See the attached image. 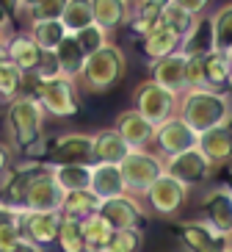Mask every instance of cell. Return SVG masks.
Segmentation results:
<instances>
[{"label": "cell", "instance_id": "cell-1", "mask_svg": "<svg viewBox=\"0 0 232 252\" xmlns=\"http://www.w3.org/2000/svg\"><path fill=\"white\" fill-rule=\"evenodd\" d=\"M177 117H180L191 130L205 133L210 127H221V125L230 122L232 105H230V97L221 94V92L185 89L177 97Z\"/></svg>", "mask_w": 232, "mask_h": 252}, {"label": "cell", "instance_id": "cell-2", "mask_svg": "<svg viewBox=\"0 0 232 252\" xmlns=\"http://www.w3.org/2000/svg\"><path fill=\"white\" fill-rule=\"evenodd\" d=\"M6 125L11 133V150L25 153L42 139V127H45V108L39 105V100L28 92L14 97L6 108Z\"/></svg>", "mask_w": 232, "mask_h": 252}, {"label": "cell", "instance_id": "cell-3", "mask_svg": "<svg viewBox=\"0 0 232 252\" xmlns=\"http://www.w3.org/2000/svg\"><path fill=\"white\" fill-rule=\"evenodd\" d=\"M125 72H128L125 53L116 45H105L103 50H97L94 56L86 59L80 78H83V83H86L89 92H108L113 86H119Z\"/></svg>", "mask_w": 232, "mask_h": 252}, {"label": "cell", "instance_id": "cell-4", "mask_svg": "<svg viewBox=\"0 0 232 252\" xmlns=\"http://www.w3.org/2000/svg\"><path fill=\"white\" fill-rule=\"evenodd\" d=\"M33 94L39 100V105L45 108V114H52L58 119H69L80 114V97H77V86L75 81H69L64 75L50 78V81H33Z\"/></svg>", "mask_w": 232, "mask_h": 252}, {"label": "cell", "instance_id": "cell-5", "mask_svg": "<svg viewBox=\"0 0 232 252\" xmlns=\"http://www.w3.org/2000/svg\"><path fill=\"white\" fill-rule=\"evenodd\" d=\"M119 172L128 194H147V189L163 175V158L150 150H130L119 163Z\"/></svg>", "mask_w": 232, "mask_h": 252}, {"label": "cell", "instance_id": "cell-6", "mask_svg": "<svg viewBox=\"0 0 232 252\" xmlns=\"http://www.w3.org/2000/svg\"><path fill=\"white\" fill-rule=\"evenodd\" d=\"M133 111H138L152 127H157L177 114V94L160 89L155 81H144L133 94Z\"/></svg>", "mask_w": 232, "mask_h": 252}, {"label": "cell", "instance_id": "cell-7", "mask_svg": "<svg viewBox=\"0 0 232 252\" xmlns=\"http://www.w3.org/2000/svg\"><path fill=\"white\" fill-rule=\"evenodd\" d=\"M45 169V163L39 161H28L20 166H8L0 175V205L11 208L17 216L25 211V194H28L30 183L36 180V175Z\"/></svg>", "mask_w": 232, "mask_h": 252}, {"label": "cell", "instance_id": "cell-8", "mask_svg": "<svg viewBox=\"0 0 232 252\" xmlns=\"http://www.w3.org/2000/svg\"><path fill=\"white\" fill-rule=\"evenodd\" d=\"M69 163H75V166H91L94 163L89 133H64L50 139L45 166H69Z\"/></svg>", "mask_w": 232, "mask_h": 252}, {"label": "cell", "instance_id": "cell-9", "mask_svg": "<svg viewBox=\"0 0 232 252\" xmlns=\"http://www.w3.org/2000/svg\"><path fill=\"white\" fill-rule=\"evenodd\" d=\"M196 141H199V133L191 130L177 114L169 117L166 122H160V125L155 127V136H152V144L157 147L160 158H172V156L185 153V150H194Z\"/></svg>", "mask_w": 232, "mask_h": 252}, {"label": "cell", "instance_id": "cell-10", "mask_svg": "<svg viewBox=\"0 0 232 252\" xmlns=\"http://www.w3.org/2000/svg\"><path fill=\"white\" fill-rule=\"evenodd\" d=\"M163 172L172 175L174 180H180L182 186H196V183H205L213 172V163L199 153V147L194 150H185L180 156H172V158H163Z\"/></svg>", "mask_w": 232, "mask_h": 252}, {"label": "cell", "instance_id": "cell-11", "mask_svg": "<svg viewBox=\"0 0 232 252\" xmlns=\"http://www.w3.org/2000/svg\"><path fill=\"white\" fill-rule=\"evenodd\" d=\"M61 219H64V216H61L58 211H23V214L17 216V222L23 227V236L28 238L30 244L42 247V250L55 244Z\"/></svg>", "mask_w": 232, "mask_h": 252}, {"label": "cell", "instance_id": "cell-12", "mask_svg": "<svg viewBox=\"0 0 232 252\" xmlns=\"http://www.w3.org/2000/svg\"><path fill=\"white\" fill-rule=\"evenodd\" d=\"M144 197L150 200V205H152L155 214L174 216L182 205H185V200H188V186H182L180 180H174L172 175H166V172H163V175H160V178L147 189Z\"/></svg>", "mask_w": 232, "mask_h": 252}, {"label": "cell", "instance_id": "cell-13", "mask_svg": "<svg viewBox=\"0 0 232 252\" xmlns=\"http://www.w3.org/2000/svg\"><path fill=\"white\" fill-rule=\"evenodd\" d=\"M97 214L105 219V224L116 233V230H133L144 224V208L141 202L125 194V197H113V200L100 202Z\"/></svg>", "mask_w": 232, "mask_h": 252}, {"label": "cell", "instance_id": "cell-14", "mask_svg": "<svg viewBox=\"0 0 232 252\" xmlns=\"http://www.w3.org/2000/svg\"><path fill=\"white\" fill-rule=\"evenodd\" d=\"M61 200H64V191L55 186L50 169L45 166L25 194V211H58L61 214Z\"/></svg>", "mask_w": 232, "mask_h": 252}, {"label": "cell", "instance_id": "cell-15", "mask_svg": "<svg viewBox=\"0 0 232 252\" xmlns=\"http://www.w3.org/2000/svg\"><path fill=\"white\" fill-rule=\"evenodd\" d=\"M113 130L119 133V139L125 141L130 150H147L152 144V136H155V127H152L138 111H133V108H128V111H122L119 117H116Z\"/></svg>", "mask_w": 232, "mask_h": 252}, {"label": "cell", "instance_id": "cell-16", "mask_svg": "<svg viewBox=\"0 0 232 252\" xmlns=\"http://www.w3.org/2000/svg\"><path fill=\"white\" fill-rule=\"evenodd\" d=\"M205 219L207 227L221 238H232V194L227 189H216L205 200Z\"/></svg>", "mask_w": 232, "mask_h": 252}, {"label": "cell", "instance_id": "cell-17", "mask_svg": "<svg viewBox=\"0 0 232 252\" xmlns=\"http://www.w3.org/2000/svg\"><path fill=\"white\" fill-rule=\"evenodd\" d=\"M174 230H177V236H180L182 247L188 252H224L230 247L227 244L230 238L216 236L205 222H185V224H177Z\"/></svg>", "mask_w": 232, "mask_h": 252}, {"label": "cell", "instance_id": "cell-18", "mask_svg": "<svg viewBox=\"0 0 232 252\" xmlns=\"http://www.w3.org/2000/svg\"><path fill=\"white\" fill-rule=\"evenodd\" d=\"M89 191L97 197L100 202L113 200V197H125V180L116 163H91V180H89Z\"/></svg>", "mask_w": 232, "mask_h": 252}, {"label": "cell", "instance_id": "cell-19", "mask_svg": "<svg viewBox=\"0 0 232 252\" xmlns=\"http://www.w3.org/2000/svg\"><path fill=\"white\" fill-rule=\"evenodd\" d=\"M152 81L160 89L180 97L185 92V56L182 53H172V56L155 61L152 64Z\"/></svg>", "mask_w": 232, "mask_h": 252}, {"label": "cell", "instance_id": "cell-20", "mask_svg": "<svg viewBox=\"0 0 232 252\" xmlns=\"http://www.w3.org/2000/svg\"><path fill=\"white\" fill-rule=\"evenodd\" d=\"M196 147H199V153H202L213 166H224L232 158V130L227 125L210 127V130L199 133Z\"/></svg>", "mask_w": 232, "mask_h": 252}, {"label": "cell", "instance_id": "cell-21", "mask_svg": "<svg viewBox=\"0 0 232 252\" xmlns=\"http://www.w3.org/2000/svg\"><path fill=\"white\" fill-rule=\"evenodd\" d=\"M180 42H182V39L177 36L174 31L163 28V25H155L147 36L138 39V50H141V56L147 61L155 64V61L172 56V53H180ZM152 64H150V67H152Z\"/></svg>", "mask_w": 232, "mask_h": 252}, {"label": "cell", "instance_id": "cell-22", "mask_svg": "<svg viewBox=\"0 0 232 252\" xmlns=\"http://www.w3.org/2000/svg\"><path fill=\"white\" fill-rule=\"evenodd\" d=\"M91 6V20L97 28H103L105 33L122 28L130 20V3L128 0H89Z\"/></svg>", "mask_w": 232, "mask_h": 252}, {"label": "cell", "instance_id": "cell-23", "mask_svg": "<svg viewBox=\"0 0 232 252\" xmlns=\"http://www.w3.org/2000/svg\"><path fill=\"white\" fill-rule=\"evenodd\" d=\"M130 153V147L119 139L116 130H97L91 136V156H94V163H116L119 166L125 161V156Z\"/></svg>", "mask_w": 232, "mask_h": 252}, {"label": "cell", "instance_id": "cell-24", "mask_svg": "<svg viewBox=\"0 0 232 252\" xmlns=\"http://www.w3.org/2000/svg\"><path fill=\"white\" fill-rule=\"evenodd\" d=\"M172 0H133V17H130V31L141 39L147 36L155 25H160V17H163L166 6Z\"/></svg>", "mask_w": 232, "mask_h": 252}, {"label": "cell", "instance_id": "cell-25", "mask_svg": "<svg viewBox=\"0 0 232 252\" xmlns=\"http://www.w3.org/2000/svg\"><path fill=\"white\" fill-rule=\"evenodd\" d=\"M39 56H42V50L33 45V39H30L28 33H14V36H8V42H6V59L11 61V64H14L23 75H30L33 69H36Z\"/></svg>", "mask_w": 232, "mask_h": 252}, {"label": "cell", "instance_id": "cell-26", "mask_svg": "<svg viewBox=\"0 0 232 252\" xmlns=\"http://www.w3.org/2000/svg\"><path fill=\"white\" fill-rule=\"evenodd\" d=\"M213 50H216L213 47V23H210V17H196L191 31L180 42V53L182 56H199V59H205Z\"/></svg>", "mask_w": 232, "mask_h": 252}, {"label": "cell", "instance_id": "cell-27", "mask_svg": "<svg viewBox=\"0 0 232 252\" xmlns=\"http://www.w3.org/2000/svg\"><path fill=\"white\" fill-rule=\"evenodd\" d=\"M55 61H58V69L64 78H69V81H77L83 72V64H86V56H83L80 45H77L75 33H67V36L61 39V45L55 47Z\"/></svg>", "mask_w": 232, "mask_h": 252}, {"label": "cell", "instance_id": "cell-28", "mask_svg": "<svg viewBox=\"0 0 232 252\" xmlns=\"http://www.w3.org/2000/svg\"><path fill=\"white\" fill-rule=\"evenodd\" d=\"M202 72H205V89L210 92H221L230 86V78H232V64L227 59V53H218L213 50L210 56L202 59Z\"/></svg>", "mask_w": 232, "mask_h": 252}, {"label": "cell", "instance_id": "cell-29", "mask_svg": "<svg viewBox=\"0 0 232 252\" xmlns=\"http://www.w3.org/2000/svg\"><path fill=\"white\" fill-rule=\"evenodd\" d=\"M80 238H83V247H86V252H100L103 247L111 244V236L113 230L105 224V219L100 214H91L86 216V219H80Z\"/></svg>", "mask_w": 232, "mask_h": 252}, {"label": "cell", "instance_id": "cell-30", "mask_svg": "<svg viewBox=\"0 0 232 252\" xmlns=\"http://www.w3.org/2000/svg\"><path fill=\"white\" fill-rule=\"evenodd\" d=\"M64 194L69 191H86L89 189V180H91V166H75V163H69V166H47Z\"/></svg>", "mask_w": 232, "mask_h": 252}, {"label": "cell", "instance_id": "cell-31", "mask_svg": "<svg viewBox=\"0 0 232 252\" xmlns=\"http://www.w3.org/2000/svg\"><path fill=\"white\" fill-rule=\"evenodd\" d=\"M28 36L33 39V45L42 53H52L61 45V39L67 36V31H64L61 20H36V23H30Z\"/></svg>", "mask_w": 232, "mask_h": 252}, {"label": "cell", "instance_id": "cell-32", "mask_svg": "<svg viewBox=\"0 0 232 252\" xmlns=\"http://www.w3.org/2000/svg\"><path fill=\"white\" fill-rule=\"evenodd\" d=\"M100 208V200L94 194L86 189V191H69L64 194V200H61V216H67V219H86V216L97 214Z\"/></svg>", "mask_w": 232, "mask_h": 252}, {"label": "cell", "instance_id": "cell-33", "mask_svg": "<svg viewBox=\"0 0 232 252\" xmlns=\"http://www.w3.org/2000/svg\"><path fill=\"white\" fill-rule=\"evenodd\" d=\"M25 81L28 75H23L8 59H0V100L11 103L14 97H20L25 92Z\"/></svg>", "mask_w": 232, "mask_h": 252}, {"label": "cell", "instance_id": "cell-34", "mask_svg": "<svg viewBox=\"0 0 232 252\" xmlns=\"http://www.w3.org/2000/svg\"><path fill=\"white\" fill-rule=\"evenodd\" d=\"M91 23H94V20H91L89 0H67L64 14H61V25H64L67 33H77V31H83Z\"/></svg>", "mask_w": 232, "mask_h": 252}, {"label": "cell", "instance_id": "cell-35", "mask_svg": "<svg viewBox=\"0 0 232 252\" xmlns=\"http://www.w3.org/2000/svg\"><path fill=\"white\" fill-rule=\"evenodd\" d=\"M210 23H213V47L218 53H227L232 47V3L210 14Z\"/></svg>", "mask_w": 232, "mask_h": 252}, {"label": "cell", "instance_id": "cell-36", "mask_svg": "<svg viewBox=\"0 0 232 252\" xmlns=\"http://www.w3.org/2000/svg\"><path fill=\"white\" fill-rule=\"evenodd\" d=\"M61 252H86L83 247V238H80V224L77 219H61V227H58V238H55Z\"/></svg>", "mask_w": 232, "mask_h": 252}, {"label": "cell", "instance_id": "cell-37", "mask_svg": "<svg viewBox=\"0 0 232 252\" xmlns=\"http://www.w3.org/2000/svg\"><path fill=\"white\" fill-rule=\"evenodd\" d=\"M75 39H77V45H80V50H83V56H86V59H89V56H94L97 50H103L105 45H111V42H108V33H105L103 28H97L94 23L86 25L83 31H77Z\"/></svg>", "mask_w": 232, "mask_h": 252}, {"label": "cell", "instance_id": "cell-38", "mask_svg": "<svg viewBox=\"0 0 232 252\" xmlns=\"http://www.w3.org/2000/svg\"><path fill=\"white\" fill-rule=\"evenodd\" d=\"M160 25L163 28H169V31H174L177 36H185L188 31H191V25H194V17L191 14H185L182 8H177V6H166V11H163V17H160Z\"/></svg>", "mask_w": 232, "mask_h": 252}, {"label": "cell", "instance_id": "cell-39", "mask_svg": "<svg viewBox=\"0 0 232 252\" xmlns=\"http://www.w3.org/2000/svg\"><path fill=\"white\" fill-rule=\"evenodd\" d=\"M144 244V233L141 227H133V230H116L111 236V247L119 252H138Z\"/></svg>", "mask_w": 232, "mask_h": 252}, {"label": "cell", "instance_id": "cell-40", "mask_svg": "<svg viewBox=\"0 0 232 252\" xmlns=\"http://www.w3.org/2000/svg\"><path fill=\"white\" fill-rule=\"evenodd\" d=\"M23 227L17 219H8V222H0V252H11L20 241H23Z\"/></svg>", "mask_w": 232, "mask_h": 252}, {"label": "cell", "instance_id": "cell-41", "mask_svg": "<svg viewBox=\"0 0 232 252\" xmlns=\"http://www.w3.org/2000/svg\"><path fill=\"white\" fill-rule=\"evenodd\" d=\"M64 6H67V0H45L42 6L30 8L28 17H30V23H36V20H61Z\"/></svg>", "mask_w": 232, "mask_h": 252}, {"label": "cell", "instance_id": "cell-42", "mask_svg": "<svg viewBox=\"0 0 232 252\" xmlns=\"http://www.w3.org/2000/svg\"><path fill=\"white\" fill-rule=\"evenodd\" d=\"M185 89H205V72L199 56H185Z\"/></svg>", "mask_w": 232, "mask_h": 252}, {"label": "cell", "instance_id": "cell-43", "mask_svg": "<svg viewBox=\"0 0 232 252\" xmlns=\"http://www.w3.org/2000/svg\"><path fill=\"white\" fill-rule=\"evenodd\" d=\"M30 75H33V81H50V78H58L61 69H58V61H55V53H42L36 69H33Z\"/></svg>", "mask_w": 232, "mask_h": 252}, {"label": "cell", "instance_id": "cell-44", "mask_svg": "<svg viewBox=\"0 0 232 252\" xmlns=\"http://www.w3.org/2000/svg\"><path fill=\"white\" fill-rule=\"evenodd\" d=\"M172 6L182 8L185 14H191L196 20V17H205V11H207L210 0H172Z\"/></svg>", "mask_w": 232, "mask_h": 252}, {"label": "cell", "instance_id": "cell-45", "mask_svg": "<svg viewBox=\"0 0 232 252\" xmlns=\"http://www.w3.org/2000/svg\"><path fill=\"white\" fill-rule=\"evenodd\" d=\"M11 158H14V150H11V144H3L0 141V175L11 166Z\"/></svg>", "mask_w": 232, "mask_h": 252}, {"label": "cell", "instance_id": "cell-46", "mask_svg": "<svg viewBox=\"0 0 232 252\" xmlns=\"http://www.w3.org/2000/svg\"><path fill=\"white\" fill-rule=\"evenodd\" d=\"M0 8L6 11L8 20H17L20 17V0H0Z\"/></svg>", "mask_w": 232, "mask_h": 252}, {"label": "cell", "instance_id": "cell-47", "mask_svg": "<svg viewBox=\"0 0 232 252\" xmlns=\"http://www.w3.org/2000/svg\"><path fill=\"white\" fill-rule=\"evenodd\" d=\"M11 252H45V250H42V247H36V244H30L28 238H23V241H20V244H17Z\"/></svg>", "mask_w": 232, "mask_h": 252}, {"label": "cell", "instance_id": "cell-48", "mask_svg": "<svg viewBox=\"0 0 232 252\" xmlns=\"http://www.w3.org/2000/svg\"><path fill=\"white\" fill-rule=\"evenodd\" d=\"M45 0H20V11H30V8H36L42 6Z\"/></svg>", "mask_w": 232, "mask_h": 252}, {"label": "cell", "instance_id": "cell-49", "mask_svg": "<svg viewBox=\"0 0 232 252\" xmlns=\"http://www.w3.org/2000/svg\"><path fill=\"white\" fill-rule=\"evenodd\" d=\"M8 219H17V214H14V211H11V208L0 205V222H8Z\"/></svg>", "mask_w": 232, "mask_h": 252}, {"label": "cell", "instance_id": "cell-50", "mask_svg": "<svg viewBox=\"0 0 232 252\" xmlns=\"http://www.w3.org/2000/svg\"><path fill=\"white\" fill-rule=\"evenodd\" d=\"M6 42H8V33L6 28H0V59H6Z\"/></svg>", "mask_w": 232, "mask_h": 252}, {"label": "cell", "instance_id": "cell-51", "mask_svg": "<svg viewBox=\"0 0 232 252\" xmlns=\"http://www.w3.org/2000/svg\"><path fill=\"white\" fill-rule=\"evenodd\" d=\"M224 189L232 194V169H227V172H224Z\"/></svg>", "mask_w": 232, "mask_h": 252}, {"label": "cell", "instance_id": "cell-52", "mask_svg": "<svg viewBox=\"0 0 232 252\" xmlns=\"http://www.w3.org/2000/svg\"><path fill=\"white\" fill-rule=\"evenodd\" d=\"M8 23H11V20H8V17H6V11L0 8V28H8Z\"/></svg>", "mask_w": 232, "mask_h": 252}, {"label": "cell", "instance_id": "cell-53", "mask_svg": "<svg viewBox=\"0 0 232 252\" xmlns=\"http://www.w3.org/2000/svg\"><path fill=\"white\" fill-rule=\"evenodd\" d=\"M100 252H119V250H113V247L108 244V247H103V250H100Z\"/></svg>", "mask_w": 232, "mask_h": 252}, {"label": "cell", "instance_id": "cell-54", "mask_svg": "<svg viewBox=\"0 0 232 252\" xmlns=\"http://www.w3.org/2000/svg\"><path fill=\"white\" fill-rule=\"evenodd\" d=\"M227 59H230V64H232V47H230V50H227Z\"/></svg>", "mask_w": 232, "mask_h": 252}, {"label": "cell", "instance_id": "cell-55", "mask_svg": "<svg viewBox=\"0 0 232 252\" xmlns=\"http://www.w3.org/2000/svg\"><path fill=\"white\" fill-rule=\"evenodd\" d=\"M227 127H230V130H232V117H230V122H227Z\"/></svg>", "mask_w": 232, "mask_h": 252}, {"label": "cell", "instance_id": "cell-56", "mask_svg": "<svg viewBox=\"0 0 232 252\" xmlns=\"http://www.w3.org/2000/svg\"><path fill=\"white\" fill-rule=\"evenodd\" d=\"M224 252H232V244H230V247H227V250H224Z\"/></svg>", "mask_w": 232, "mask_h": 252}, {"label": "cell", "instance_id": "cell-57", "mask_svg": "<svg viewBox=\"0 0 232 252\" xmlns=\"http://www.w3.org/2000/svg\"><path fill=\"white\" fill-rule=\"evenodd\" d=\"M230 86H232V78H230Z\"/></svg>", "mask_w": 232, "mask_h": 252}, {"label": "cell", "instance_id": "cell-58", "mask_svg": "<svg viewBox=\"0 0 232 252\" xmlns=\"http://www.w3.org/2000/svg\"><path fill=\"white\" fill-rule=\"evenodd\" d=\"M128 3H133V0H128Z\"/></svg>", "mask_w": 232, "mask_h": 252}]
</instances>
